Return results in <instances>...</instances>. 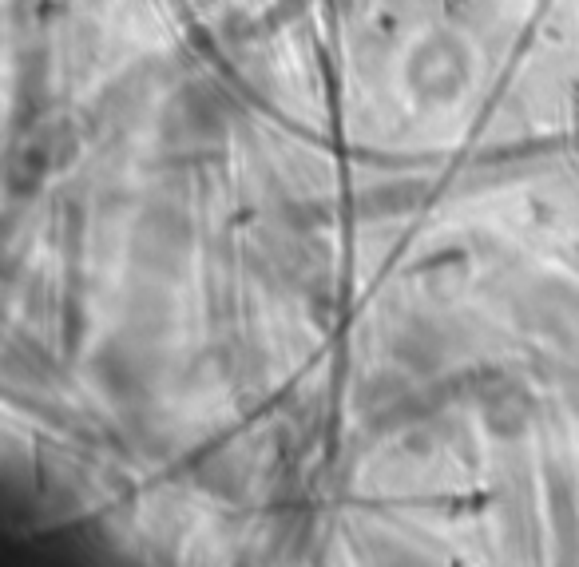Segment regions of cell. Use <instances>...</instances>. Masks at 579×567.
<instances>
[{
  "mask_svg": "<svg viewBox=\"0 0 579 567\" xmlns=\"http://www.w3.org/2000/svg\"><path fill=\"white\" fill-rule=\"evenodd\" d=\"M417 195L421 191L413 183H385V187H377L369 195V211L373 215H397V211H409L417 203Z\"/></svg>",
  "mask_w": 579,
  "mask_h": 567,
  "instance_id": "cell-1",
  "label": "cell"
}]
</instances>
